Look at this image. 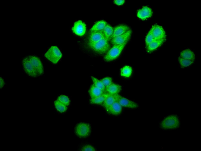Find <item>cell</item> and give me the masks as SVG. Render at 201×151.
Instances as JSON below:
<instances>
[{"instance_id":"29","label":"cell","mask_w":201,"mask_h":151,"mask_svg":"<svg viewBox=\"0 0 201 151\" xmlns=\"http://www.w3.org/2000/svg\"><path fill=\"white\" fill-rule=\"evenodd\" d=\"M101 81L105 88L109 86L113 82L112 78L108 77H105L101 79Z\"/></svg>"},{"instance_id":"30","label":"cell","mask_w":201,"mask_h":151,"mask_svg":"<svg viewBox=\"0 0 201 151\" xmlns=\"http://www.w3.org/2000/svg\"><path fill=\"white\" fill-rule=\"evenodd\" d=\"M80 150L82 151H95L96 150L92 145L87 144L82 146Z\"/></svg>"},{"instance_id":"13","label":"cell","mask_w":201,"mask_h":151,"mask_svg":"<svg viewBox=\"0 0 201 151\" xmlns=\"http://www.w3.org/2000/svg\"><path fill=\"white\" fill-rule=\"evenodd\" d=\"M122 107L117 101L105 109V110L108 113L110 114L114 115H118L122 112Z\"/></svg>"},{"instance_id":"1","label":"cell","mask_w":201,"mask_h":151,"mask_svg":"<svg viewBox=\"0 0 201 151\" xmlns=\"http://www.w3.org/2000/svg\"><path fill=\"white\" fill-rule=\"evenodd\" d=\"M25 72L29 76L36 77L44 73L43 65L40 58L34 55L27 56L22 60Z\"/></svg>"},{"instance_id":"12","label":"cell","mask_w":201,"mask_h":151,"mask_svg":"<svg viewBox=\"0 0 201 151\" xmlns=\"http://www.w3.org/2000/svg\"><path fill=\"white\" fill-rule=\"evenodd\" d=\"M152 14V11L151 9L148 6H145L138 11L137 15L139 18L144 20L151 17Z\"/></svg>"},{"instance_id":"20","label":"cell","mask_w":201,"mask_h":151,"mask_svg":"<svg viewBox=\"0 0 201 151\" xmlns=\"http://www.w3.org/2000/svg\"><path fill=\"white\" fill-rule=\"evenodd\" d=\"M107 24V22L104 20L98 21L91 28L90 32L93 31H102Z\"/></svg>"},{"instance_id":"3","label":"cell","mask_w":201,"mask_h":151,"mask_svg":"<svg viewBox=\"0 0 201 151\" xmlns=\"http://www.w3.org/2000/svg\"><path fill=\"white\" fill-rule=\"evenodd\" d=\"M45 57L54 64L58 63L62 56V53L56 46H52L45 54Z\"/></svg>"},{"instance_id":"21","label":"cell","mask_w":201,"mask_h":151,"mask_svg":"<svg viewBox=\"0 0 201 151\" xmlns=\"http://www.w3.org/2000/svg\"><path fill=\"white\" fill-rule=\"evenodd\" d=\"M114 29L109 24H107L102 31L105 38L108 41L110 40L113 35Z\"/></svg>"},{"instance_id":"25","label":"cell","mask_w":201,"mask_h":151,"mask_svg":"<svg viewBox=\"0 0 201 151\" xmlns=\"http://www.w3.org/2000/svg\"><path fill=\"white\" fill-rule=\"evenodd\" d=\"M54 104L57 110L62 113L66 112L67 110V106L57 100L54 101Z\"/></svg>"},{"instance_id":"6","label":"cell","mask_w":201,"mask_h":151,"mask_svg":"<svg viewBox=\"0 0 201 151\" xmlns=\"http://www.w3.org/2000/svg\"><path fill=\"white\" fill-rule=\"evenodd\" d=\"M108 41L104 37L90 48L98 54H103L108 52L110 48Z\"/></svg>"},{"instance_id":"5","label":"cell","mask_w":201,"mask_h":151,"mask_svg":"<svg viewBox=\"0 0 201 151\" xmlns=\"http://www.w3.org/2000/svg\"><path fill=\"white\" fill-rule=\"evenodd\" d=\"M126 44L113 45L108 51L104 57V60L106 61H110L116 59L120 55Z\"/></svg>"},{"instance_id":"24","label":"cell","mask_w":201,"mask_h":151,"mask_svg":"<svg viewBox=\"0 0 201 151\" xmlns=\"http://www.w3.org/2000/svg\"><path fill=\"white\" fill-rule=\"evenodd\" d=\"M180 66L182 68H186L191 66L194 61L179 57L178 59Z\"/></svg>"},{"instance_id":"10","label":"cell","mask_w":201,"mask_h":151,"mask_svg":"<svg viewBox=\"0 0 201 151\" xmlns=\"http://www.w3.org/2000/svg\"><path fill=\"white\" fill-rule=\"evenodd\" d=\"M104 37L102 31H91L88 37V44L89 46L91 47Z\"/></svg>"},{"instance_id":"19","label":"cell","mask_w":201,"mask_h":151,"mask_svg":"<svg viewBox=\"0 0 201 151\" xmlns=\"http://www.w3.org/2000/svg\"><path fill=\"white\" fill-rule=\"evenodd\" d=\"M105 92L97 87L93 84L91 85L88 90L91 98L100 96Z\"/></svg>"},{"instance_id":"8","label":"cell","mask_w":201,"mask_h":151,"mask_svg":"<svg viewBox=\"0 0 201 151\" xmlns=\"http://www.w3.org/2000/svg\"><path fill=\"white\" fill-rule=\"evenodd\" d=\"M131 34V30H129L124 34L116 37L110 40L113 45H120L127 43L129 40Z\"/></svg>"},{"instance_id":"7","label":"cell","mask_w":201,"mask_h":151,"mask_svg":"<svg viewBox=\"0 0 201 151\" xmlns=\"http://www.w3.org/2000/svg\"><path fill=\"white\" fill-rule=\"evenodd\" d=\"M155 40H166L165 32L163 27L158 24L153 25L150 30Z\"/></svg>"},{"instance_id":"22","label":"cell","mask_w":201,"mask_h":151,"mask_svg":"<svg viewBox=\"0 0 201 151\" xmlns=\"http://www.w3.org/2000/svg\"><path fill=\"white\" fill-rule=\"evenodd\" d=\"M108 93L105 92L99 96L91 98L90 103L92 104H101L104 102Z\"/></svg>"},{"instance_id":"27","label":"cell","mask_w":201,"mask_h":151,"mask_svg":"<svg viewBox=\"0 0 201 151\" xmlns=\"http://www.w3.org/2000/svg\"><path fill=\"white\" fill-rule=\"evenodd\" d=\"M57 100L67 106H68L70 103V100L69 97L64 95H61L58 96Z\"/></svg>"},{"instance_id":"9","label":"cell","mask_w":201,"mask_h":151,"mask_svg":"<svg viewBox=\"0 0 201 151\" xmlns=\"http://www.w3.org/2000/svg\"><path fill=\"white\" fill-rule=\"evenodd\" d=\"M117 101L122 107L131 108L136 109L139 107L138 104L136 102L130 100L118 94H116Z\"/></svg>"},{"instance_id":"4","label":"cell","mask_w":201,"mask_h":151,"mask_svg":"<svg viewBox=\"0 0 201 151\" xmlns=\"http://www.w3.org/2000/svg\"><path fill=\"white\" fill-rule=\"evenodd\" d=\"M74 131L78 137L85 138L88 136L91 132V126L88 123L80 122L75 125Z\"/></svg>"},{"instance_id":"15","label":"cell","mask_w":201,"mask_h":151,"mask_svg":"<svg viewBox=\"0 0 201 151\" xmlns=\"http://www.w3.org/2000/svg\"><path fill=\"white\" fill-rule=\"evenodd\" d=\"M122 89V87L120 85L112 82L105 88V92L110 94H118Z\"/></svg>"},{"instance_id":"28","label":"cell","mask_w":201,"mask_h":151,"mask_svg":"<svg viewBox=\"0 0 201 151\" xmlns=\"http://www.w3.org/2000/svg\"><path fill=\"white\" fill-rule=\"evenodd\" d=\"M155 40L151 32L149 31L147 34L145 38V44L147 46L152 42Z\"/></svg>"},{"instance_id":"2","label":"cell","mask_w":201,"mask_h":151,"mask_svg":"<svg viewBox=\"0 0 201 151\" xmlns=\"http://www.w3.org/2000/svg\"><path fill=\"white\" fill-rule=\"evenodd\" d=\"M181 121L179 116L177 114H170L165 116L160 121L159 126L162 130L172 131L178 129Z\"/></svg>"},{"instance_id":"26","label":"cell","mask_w":201,"mask_h":151,"mask_svg":"<svg viewBox=\"0 0 201 151\" xmlns=\"http://www.w3.org/2000/svg\"><path fill=\"white\" fill-rule=\"evenodd\" d=\"M91 78L93 83V84L97 87L105 92V87L101 81L93 76H92Z\"/></svg>"},{"instance_id":"18","label":"cell","mask_w":201,"mask_h":151,"mask_svg":"<svg viewBox=\"0 0 201 151\" xmlns=\"http://www.w3.org/2000/svg\"><path fill=\"white\" fill-rule=\"evenodd\" d=\"M116 94H108L103 103L101 104L105 109L117 101Z\"/></svg>"},{"instance_id":"17","label":"cell","mask_w":201,"mask_h":151,"mask_svg":"<svg viewBox=\"0 0 201 151\" xmlns=\"http://www.w3.org/2000/svg\"><path fill=\"white\" fill-rule=\"evenodd\" d=\"M166 40H155L146 46V50L148 52H152L161 46Z\"/></svg>"},{"instance_id":"14","label":"cell","mask_w":201,"mask_h":151,"mask_svg":"<svg viewBox=\"0 0 201 151\" xmlns=\"http://www.w3.org/2000/svg\"><path fill=\"white\" fill-rule=\"evenodd\" d=\"M130 29L128 26L124 24H121L116 26L113 29L111 39L123 35Z\"/></svg>"},{"instance_id":"31","label":"cell","mask_w":201,"mask_h":151,"mask_svg":"<svg viewBox=\"0 0 201 151\" xmlns=\"http://www.w3.org/2000/svg\"><path fill=\"white\" fill-rule=\"evenodd\" d=\"M124 0H115L114 1V3L118 5H122L125 2Z\"/></svg>"},{"instance_id":"11","label":"cell","mask_w":201,"mask_h":151,"mask_svg":"<svg viewBox=\"0 0 201 151\" xmlns=\"http://www.w3.org/2000/svg\"><path fill=\"white\" fill-rule=\"evenodd\" d=\"M73 32L77 36H82L85 33L86 27L85 23L81 20L75 22L72 28Z\"/></svg>"},{"instance_id":"16","label":"cell","mask_w":201,"mask_h":151,"mask_svg":"<svg viewBox=\"0 0 201 151\" xmlns=\"http://www.w3.org/2000/svg\"><path fill=\"white\" fill-rule=\"evenodd\" d=\"M195 54L194 52L190 49L186 48L182 50L180 54V57L194 61L195 59Z\"/></svg>"},{"instance_id":"32","label":"cell","mask_w":201,"mask_h":151,"mask_svg":"<svg viewBox=\"0 0 201 151\" xmlns=\"http://www.w3.org/2000/svg\"><path fill=\"white\" fill-rule=\"evenodd\" d=\"M5 84V82L4 79L1 77L0 80V88H2Z\"/></svg>"},{"instance_id":"23","label":"cell","mask_w":201,"mask_h":151,"mask_svg":"<svg viewBox=\"0 0 201 151\" xmlns=\"http://www.w3.org/2000/svg\"><path fill=\"white\" fill-rule=\"evenodd\" d=\"M132 73V68L128 65H126L122 68L120 70V74L121 76L129 78Z\"/></svg>"}]
</instances>
